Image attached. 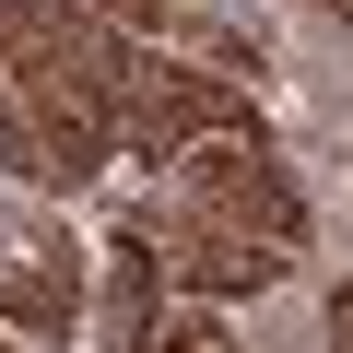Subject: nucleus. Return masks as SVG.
<instances>
[{"instance_id": "1", "label": "nucleus", "mask_w": 353, "mask_h": 353, "mask_svg": "<svg viewBox=\"0 0 353 353\" xmlns=\"http://www.w3.org/2000/svg\"><path fill=\"white\" fill-rule=\"evenodd\" d=\"M130 36L83 0H0V165L24 189H83L130 153Z\"/></svg>"}, {"instance_id": "4", "label": "nucleus", "mask_w": 353, "mask_h": 353, "mask_svg": "<svg viewBox=\"0 0 353 353\" xmlns=\"http://www.w3.org/2000/svg\"><path fill=\"white\" fill-rule=\"evenodd\" d=\"M0 318L36 330V341H59V330L83 318V259H71V236H59L48 212H24V201H0Z\"/></svg>"}, {"instance_id": "6", "label": "nucleus", "mask_w": 353, "mask_h": 353, "mask_svg": "<svg viewBox=\"0 0 353 353\" xmlns=\"http://www.w3.org/2000/svg\"><path fill=\"white\" fill-rule=\"evenodd\" d=\"M83 12H106V24H130V36H153V24H165V0H83Z\"/></svg>"}, {"instance_id": "2", "label": "nucleus", "mask_w": 353, "mask_h": 353, "mask_svg": "<svg viewBox=\"0 0 353 353\" xmlns=\"http://www.w3.org/2000/svg\"><path fill=\"white\" fill-rule=\"evenodd\" d=\"M141 224H153L165 283H189L201 306H212V294H259V283H283L294 248H306V201H294V176L271 165L259 130L201 141L189 165H165V189H153Z\"/></svg>"}, {"instance_id": "7", "label": "nucleus", "mask_w": 353, "mask_h": 353, "mask_svg": "<svg viewBox=\"0 0 353 353\" xmlns=\"http://www.w3.org/2000/svg\"><path fill=\"white\" fill-rule=\"evenodd\" d=\"M330 353H353V283L330 294Z\"/></svg>"}, {"instance_id": "5", "label": "nucleus", "mask_w": 353, "mask_h": 353, "mask_svg": "<svg viewBox=\"0 0 353 353\" xmlns=\"http://www.w3.org/2000/svg\"><path fill=\"white\" fill-rule=\"evenodd\" d=\"M118 353H236V341H224V318H212V306H176V318H153L141 341H118Z\"/></svg>"}, {"instance_id": "8", "label": "nucleus", "mask_w": 353, "mask_h": 353, "mask_svg": "<svg viewBox=\"0 0 353 353\" xmlns=\"http://www.w3.org/2000/svg\"><path fill=\"white\" fill-rule=\"evenodd\" d=\"M306 12H341V24H353V0H306Z\"/></svg>"}, {"instance_id": "3", "label": "nucleus", "mask_w": 353, "mask_h": 353, "mask_svg": "<svg viewBox=\"0 0 353 353\" xmlns=\"http://www.w3.org/2000/svg\"><path fill=\"white\" fill-rule=\"evenodd\" d=\"M236 130H259L236 71H201V59H141L130 71V153L141 165H189L201 141H236Z\"/></svg>"}]
</instances>
